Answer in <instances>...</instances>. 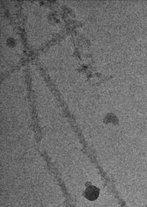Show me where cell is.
<instances>
[{
    "instance_id": "1",
    "label": "cell",
    "mask_w": 147,
    "mask_h": 207,
    "mask_svg": "<svg viewBox=\"0 0 147 207\" xmlns=\"http://www.w3.org/2000/svg\"><path fill=\"white\" fill-rule=\"evenodd\" d=\"M100 193V190L96 187L91 186L88 187L85 191V198L91 201H94L96 200Z\"/></svg>"
}]
</instances>
